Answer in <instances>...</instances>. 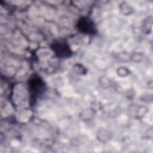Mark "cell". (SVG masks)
Wrapping results in <instances>:
<instances>
[{"mask_svg":"<svg viewBox=\"0 0 153 153\" xmlns=\"http://www.w3.org/2000/svg\"><path fill=\"white\" fill-rule=\"evenodd\" d=\"M51 47L56 55L60 57H68L72 54L69 46L63 41H56L52 44Z\"/></svg>","mask_w":153,"mask_h":153,"instance_id":"obj_1","label":"cell"},{"mask_svg":"<svg viewBox=\"0 0 153 153\" xmlns=\"http://www.w3.org/2000/svg\"><path fill=\"white\" fill-rule=\"evenodd\" d=\"M77 27L80 32L85 34H92L95 32V26L93 22L87 17L80 19L78 22Z\"/></svg>","mask_w":153,"mask_h":153,"instance_id":"obj_2","label":"cell"},{"mask_svg":"<svg viewBox=\"0 0 153 153\" xmlns=\"http://www.w3.org/2000/svg\"><path fill=\"white\" fill-rule=\"evenodd\" d=\"M44 87L42 80L38 77H34L29 81V88L32 95L38 94L42 91Z\"/></svg>","mask_w":153,"mask_h":153,"instance_id":"obj_3","label":"cell"}]
</instances>
